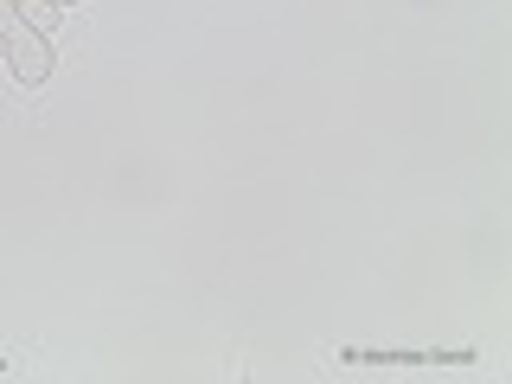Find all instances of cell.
Masks as SVG:
<instances>
[{
	"mask_svg": "<svg viewBox=\"0 0 512 384\" xmlns=\"http://www.w3.org/2000/svg\"><path fill=\"white\" fill-rule=\"evenodd\" d=\"M0 32H7V64L13 77H20L26 90H45L52 84V39H39L20 13H13V0H0Z\"/></svg>",
	"mask_w": 512,
	"mask_h": 384,
	"instance_id": "obj_1",
	"label": "cell"
},
{
	"mask_svg": "<svg viewBox=\"0 0 512 384\" xmlns=\"http://www.w3.org/2000/svg\"><path fill=\"white\" fill-rule=\"evenodd\" d=\"M340 359L346 365H468L480 352L474 346H442V352H359V346H346Z\"/></svg>",
	"mask_w": 512,
	"mask_h": 384,
	"instance_id": "obj_2",
	"label": "cell"
},
{
	"mask_svg": "<svg viewBox=\"0 0 512 384\" xmlns=\"http://www.w3.org/2000/svg\"><path fill=\"white\" fill-rule=\"evenodd\" d=\"M13 13H20V20L39 32V39H58V20H64L58 0H13Z\"/></svg>",
	"mask_w": 512,
	"mask_h": 384,
	"instance_id": "obj_3",
	"label": "cell"
},
{
	"mask_svg": "<svg viewBox=\"0 0 512 384\" xmlns=\"http://www.w3.org/2000/svg\"><path fill=\"white\" fill-rule=\"evenodd\" d=\"M58 7H71V0H58Z\"/></svg>",
	"mask_w": 512,
	"mask_h": 384,
	"instance_id": "obj_4",
	"label": "cell"
},
{
	"mask_svg": "<svg viewBox=\"0 0 512 384\" xmlns=\"http://www.w3.org/2000/svg\"><path fill=\"white\" fill-rule=\"evenodd\" d=\"M0 372H7V359H0Z\"/></svg>",
	"mask_w": 512,
	"mask_h": 384,
	"instance_id": "obj_5",
	"label": "cell"
}]
</instances>
